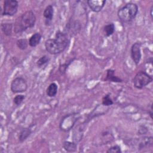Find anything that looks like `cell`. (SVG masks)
<instances>
[{
    "mask_svg": "<svg viewBox=\"0 0 153 153\" xmlns=\"http://www.w3.org/2000/svg\"><path fill=\"white\" fill-rule=\"evenodd\" d=\"M69 38L66 32L57 30L54 38H49L45 42L46 51L50 54L56 55L62 53L69 44Z\"/></svg>",
    "mask_w": 153,
    "mask_h": 153,
    "instance_id": "1",
    "label": "cell"
},
{
    "mask_svg": "<svg viewBox=\"0 0 153 153\" xmlns=\"http://www.w3.org/2000/svg\"><path fill=\"white\" fill-rule=\"evenodd\" d=\"M36 17L34 13L28 10L17 18L14 25V31L16 33H20L29 28H32L35 25Z\"/></svg>",
    "mask_w": 153,
    "mask_h": 153,
    "instance_id": "2",
    "label": "cell"
},
{
    "mask_svg": "<svg viewBox=\"0 0 153 153\" xmlns=\"http://www.w3.org/2000/svg\"><path fill=\"white\" fill-rule=\"evenodd\" d=\"M138 10V6L136 4L128 2L118 10L117 16L122 22H129L135 19Z\"/></svg>",
    "mask_w": 153,
    "mask_h": 153,
    "instance_id": "3",
    "label": "cell"
},
{
    "mask_svg": "<svg viewBox=\"0 0 153 153\" xmlns=\"http://www.w3.org/2000/svg\"><path fill=\"white\" fill-rule=\"evenodd\" d=\"M152 81V77L146 72L143 71H139L134 76L133 82L135 88L142 89Z\"/></svg>",
    "mask_w": 153,
    "mask_h": 153,
    "instance_id": "4",
    "label": "cell"
},
{
    "mask_svg": "<svg viewBox=\"0 0 153 153\" xmlns=\"http://www.w3.org/2000/svg\"><path fill=\"white\" fill-rule=\"evenodd\" d=\"M27 86L26 80L22 76H18L12 81L10 88L13 93H20L26 91L27 89Z\"/></svg>",
    "mask_w": 153,
    "mask_h": 153,
    "instance_id": "5",
    "label": "cell"
},
{
    "mask_svg": "<svg viewBox=\"0 0 153 153\" xmlns=\"http://www.w3.org/2000/svg\"><path fill=\"white\" fill-rule=\"evenodd\" d=\"M19 2L16 0H4L2 16H13L17 12Z\"/></svg>",
    "mask_w": 153,
    "mask_h": 153,
    "instance_id": "6",
    "label": "cell"
},
{
    "mask_svg": "<svg viewBox=\"0 0 153 153\" xmlns=\"http://www.w3.org/2000/svg\"><path fill=\"white\" fill-rule=\"evenodd\" d=\"M141 43L139 42H134L131 47L130 54L131 58L136 65H138L140 63L142 54H141Z\"/></svg>",
    "mask_w": 153,
    "mask_h": 153,
    "instance_id": "7",
    "label": "cell"
},
{
    "mask_svg": "<svg viewBox=\"0 0 153 153\" xmlns=\"http://www.w3.org/2000/svg\"><path fill=\"white\" fill-rule=\"evenodd\" d=\"M87 5L90 10L95 13L100 11L104 7L106 1L105 0H88L87 1Z\"/></svg>",
    "mask_w": 153,
    "mask_h": 153,
    "instance_id": "8",
    "label": "cell"
},
{
    "mask_svg": "<svg viewBox=\"0 0 153 153\" xmlns=\"http://www.w3.org/2000/svg\"><path fill=\"white\" fill-rule=\"evenodd\" d=\"M80 29L81 23L78 20L71 21L66 25V32H69L71 35L77 34Z\"/></svg>",
    "mask_w": 153,
    "mask_h": 153,
    "instance_id": "9",
    "label": "cell"
},
{
    "mask_svg": "<svg viewBox=\"0 0 153 153\" xmlns=\"http://www.w3.org/2000/svg\"><path fill=\"white\" fill-rule=\"evenodd\" d=\"M53 14H54L53 6L52 5H47L43 12V16L45 19V24L47 25L50 23L51 21L53 19Z\"/></svg>",
    "mask_w": 153,
    "mask_h": 153,
    "instance_id": "10",
    "label": "cell"
},
{
    "mask_svg": "<svg viewBox=\"0 0 153 153\" xmlns=\"http://www.w3.org/2000/svg\"><path fill=\"white\" fill-rule=\"evenodd\" d=\"M105 80L113 82H121L123 81L120 77L115 75V71L111 69L106 71V75Z\"/></svg>",
    "mask_w": 153,
    "mask_h": 153,
    "instance_id": "11",
    "label": "cell"
},
{
    "mask_svg": "<svg viewBox=\"0 0 153 153\" xmlns=\"http://www.w3.org/2000/svg\"><path fill=\"white\" fill-rule=\"evenodd\" d=\"M42 38V35L39 32L33 33L29 39V45L32 47H36L39 43Z\"/></svg>",
    "mask_w": 153,
    "mask_h": 153,
    "instance_id": "12",
    "label": "cell"
},
{
    "mask_svg": "<svg viewBox=\"0 0 153 153\" xmlns=\"http://www.w3.org/2000/svg\"><path fill=\"white\" fill-rule=\"evenodd\" d=\"M152 137H143L138 140V149H141L147 146H151L152 145L153 140Z\"/></svg>",
    "mask_w": 153,
    "mask_h": 153,
    "instance_id": "13",
    "label": "cell"
},
{
    "mask_svg": "<svg viewBox=\"0 0 153 153\" xmlns=\"http://www.w3.org/2000/svg\"><path fill=\"white\" fill-rule=\"evenodd\" d=\"M32 131L31 130L30 128L29 127H26V128H23L19 135V141L20 143L23 142L25 140H26L27 137L31 134Z\"/></svg>",
    "mask_w": 153,
    "mask_h": 153,
    "instance_id": "14",
    "label": "cell"
},
{
    "mask_svg": "<svg viewBox=\"0 0 153 153\" xmlns=\"http://www.w3.org/2000/svg\"><path fill=\"white\" fill-rule=\"evenodd\" d=\"M57 90L58 86L57 84L55 82H51L47 88L46 94L48 97H53L57 94Z\"/></svg>",
    "mask_w": 153,
    "mask_h": 153,
    "instance_id": "15",
    "label": "cell"
},
{
    "mask_svg": "<svg viewBox=\"0 0 153 153\" xmlns=\"http://www.w3.org/2000/svg\"><path fill=\"white\" fill-rule=\"evenodd\" d=\"M13 25L11 23H2L1 25L2 32L6 36H10L12 34Z\"/></svg>",
    "mask_w": 153,
    "mask_h": 153,
    "instance_id": "16",
    "label": "cell"
},
{
    "mask_svg": "<svg viewBox=\"0 0 153 153\" xmlns=\"http://www.w3.org/2000/svg\"><path fill=\"white\" fill-rule=\"evenodd\" d=\"M63 147L65 151L69 152H75L77 149V145L74 142L65 141L63 143Z\"/></svg>",
    "mask_w": 153,
    "mask_h": 153,
    "instance_id": "17",
    "label": "cell"
},
{
    "mask_svg": "<svg viewBox=\"0 0 153 153\" xmlns=\"http://www.w3.org/2000/svg\"><path fill=\"white\" fill-rule=\"evenodd\" d=\"M115 25L113 23H110L104 26L103 31L106 36L108 37L111 36L115 32Z\"/></svg>",
    "mask_w": 153,
    "mask_h": 153,
    "instance_id": "18",
    "label": "cell"
},
{
    "mask_svg": "<svg viewBox=\"0 0 153 153\" xmlns=\"http://www.w3.org/2000/svg\"><path fill=\"white\" fill-rule=\"evenodd\" d=\"M17 47L22 50H26L29 45V41H27L26 38H21L19 39L16 42Z\"/></svg>",
    "mask_w": 153,
    "mask_h": 153,
    "instance_id": "19",
    "label": "cell"
},
{
    "mask_svg": "<svg viewBox=\"0 0 153 153\" xmlns=\"http://www.w3.org/2000/svg\"><path fill=\"white\" fill-rule=\"evenodd\" d=\"M102 104L105 106H109L114 104V102L110 97L109 94L105 95L102 100Z\"/></svg>",
    "mask_w": 153,
    "mask_h": 153,
    "instance_id": "20",
    "label": "cell"
},
{
    "mask_svg": "<svg viewBox=\"0 0 153 153\" xmlns=\"http://www.w3.org/2000/svg\"><path fill=\"white\" fill-rule=\"evenodd\" d=\"M50 60V58L47 56V55H44L42 57H41L36 62V65L38 67H41L43 65H44L45 64L49 62V61Z\"/></svg>",
    "mask_w": 153,
    "mask_h": 153,
    "instance_id": "21",
    "label": "cell"
},
{
    "mask_svg": "<svg viewBox=\"0 0 153 153\" xmlns=\"http://www.w3.org/2000/svg\"><path fill=\"white\" fill-rule=\"evenodd\" d=\"M25 99V96L23 94H17L13 99V103L16 106L20 105Z\"/></svg>",
    "mask_w": 153,
    "mask_h": 153,
    "instance_id": "22",
    "label": "cell"
},
{
    "mask_svg": "<svg viewBox=\"0 0 153 153\" xmlns=\"http://www.w3.org/2000/svg\"><path fill=\"white\" fill-rule=\"evenodd\" d=\"M121 152L122 151H121L120 146L117 145H114V146L110 147L106 151L107 153H121Z\"/></svg>",
    "mask_w": 153,
    "mask_h": 153,
    "instance_id": "23",
    "label": "cell"
},
{
    "mask_svg": "<svg viewBox=\"0 0 153 153\" xmlns=\"http://www.w3.org/2000/svg\"><path fill=\"white\" fill-rule=\"evenodd\" d=\"M148 130L147 128L145 126H140V128L138 129V134H145L147 133Z\"/></svg>",
    "mask_w": 153,
    "mask_h": 153,
    "instance_id": "24",
    "label": "cell"
},
{
    "mask_svg": "<svg viewBox=\"0 0 153 153\" xmlns=\"http://www.w3.org/2000/svg\"><path fill=\"white\" fill-rule=\"evenodd\" d=\"M69 64H67V63H65V64H62L61 65H60L59 66V71L60 72L63 74V73H65L66 71V69L68 68V66Z\"/></svg>",
    "mask_w": 153,
    "mask_h": 153,
    "instance_id": "25",
    "label": "cell"
},
{
    "mask_svg": "<svg viewBox=\"0 0 153 153\" xmlns=\"http://www.w3.org/2000/svg\"><path fill=\"white\" fill-rule=\"evenodd\" d=\"M152 9H153V6L152 5L151 7V9H150V16H151V18L152 20L153 19V17H152Z\"/></svg>",
    "mask_w": 153,
    "mask_h": 153,
    "instance_id": "26",
    "label": "cell"
},
{
    "mask_svg": "<svg viewBox=\"0 0 153 153\" xmlns=\"http://www.w3.org/2000/svg\"><path fill=\"white\" fill-rule=\"evenodd\" d=\"M149 116H150L151 118V119H152V105H151V110H150V111L149 112Z\"/></svg>",
    "mask_w": 153,
    "mask_h": 153,
    "instance_id": "27",
    "label": "cell"
}]
</instances>
